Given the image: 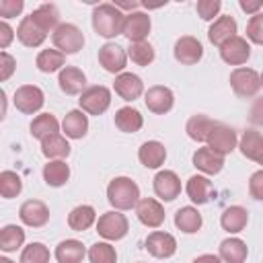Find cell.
Here are the masks:
<instances>
[{"label": "cell", "instance_id": "obj_32", "mask_svg": "<svg viewBox=\"0 0 263 263\" xmlns=\"http://www.w3.org/2000/svg\"><path fill=\"white\" fill-rule=\"evenodd\" d=\"M201 224H203L201 214H199L197 208H193V205H185V208L177 210V214H175V226H177L181 232H185V234L197 232V230L201 228Z\"/></svg>", "mask_w": 263, "mask_h": 263}, {"label": "cell", "instance_id": "obj_31", "mask_svg": "<svg viewBox=\"0 0 263 263\" xmlns=\"http://www.w3.org/2000/svg\"><path fill=\"white\" fill-rule=\"evenodd\" d=\"M216 125H218V121L210 119L208 115H193V117H189L185 132L193 142H208V136Z\"/></svg>", "mask_w": 263, "mask_h": 263}, {"label": "cell", "instance_id": "obj_8", "mask_svg": "<svg viewBox=\"0 0 263 263\" xmlns=\"http://www.w3.org/2000/svg\"><path fill=\"white\" fill-rule=\"evenodd\" d=\"M150 29H152V21H150V16H148L146 12L134 10V12L125 14L121 35H125V37L129 39V43H138V41H146Z\"/></svg>", "mask_w": 263, "mask_h": 263}, {"label": "cell", "instance_id": "obj_7", "mask_svg": "<svg viewBox=\"0 0 263 263\" xmlns=\"http://www.w3.org/2000/svg\"><path fill=\"white\" fill-rule=\"evenodd\" d=\"M12 103L14 107L25 113V115H33L37 113L43 103H45V97H43V90L35 84H23L14 90V97H12Z\"/></svg>", "mask_w": 263, "mask_h": 263}, {"label": "cell", "instance_id": "obj_19", "mask_svg": "<svg viewBox=\"0 0 263 263\" xmlns=\"http://www.w3.org/2000/svg\"><path fill=\"white\" fill-rule=\"evenodd\" d=\"M232 37H236V21L230 16V14H222V16H218L212 25H210V29H208V39L214 43V45H218V47H222L226 41H230Z\"/></svg>", "mask_w": 263, "mask_h": 263}, {"label": "cell", "instance_id": "obj_22", "mask_svg": "<svg viewBox=\"0 0 263 263\" xmlns=\"http://www.w3.org/2000/svg\"><path fill=\"white\" fill-rule=\"evenodd\" d=\"M16 37H18V41L23 43V45H27V47H39L43 41H45V37H47V33L31 18V14L29 16H23V21L18 23V27H16Z\"/></svg>", "mask_w": 263, "mask_h": 263}, {"label": "cell", "instance_id": "obj_21", "mask_svg": "<svg viewBox=\"0 0 263 263\" xmlns=\"http://www.w3.org/2000/svg\"><path fill=\"white\" fill-rule=\"evenodd\" d=\"M193 166L205 175H218L224 168V156H220L212 148L203 146L193 152Z\"/></svg>", "mask_w": 263, "mask_h": 263}, {"label": "cell", "instance_id": "obj_36", "mask_svg": "<svg viewBox=\"0 0 263 263\" xmlns=\"http://www.w3.org/2000/svg\"><path fill=\"white\" fill-rule=\"evenodd\" d=\"M70 179V166L64 160H49L43 166V181L49 187H62Z\"/></svg>", "mask_w": 263, "mask_h": 263}, {"label": "cell", "instance_id": "obj_25", "mask_svg": "<svg viewBox=\"0 0 263 263\" xmlns=\"http://www.w3.org/2000/svg\"><path fill=\"white\" fill-rule=\"evenodd\" d=\"M138 158L146 168H158L166 160V148L156 140H148L140 146Z\"/></svg>", "mask_w": 263, "mask_h": 263}, {"label": "cell", "instance_id": "obj_43", "mask_svg": "<svg viewBox=\"0 0 263 263\" xmlns=\"http://www.w3.org/2000/svg\"><path fill=\"white\" fill-rule=\"evenodd\" d=\"M88 261L90 263H115L117 261L115 247H111L109 242H95L88 249Z\"/></svg>", "mask_w": 263, "mask_h": 263}, {"label": "cell", "instance_id": "obj_6", "mask_svg": "<svg viewBox=\"0 0 263 263\" xmlns=\"http://www.w3.org/2000/svg\"><path fill=\"white\" fill-rule=\"evenodd\" d=\"M129 230L127 218L115 210L105 212L103 216H99L97 220V232L99 236H103L105 240H121Z\"/></svg>", "mask_w": 263, "mask_h": 263}, {"label": "cell", "instance_id": "obj_17", "mask_svg": "<svg viewBox=\"0 0 263 263\" xmlns=\"http://www.w3.org/2000/svg\"><path fill=\"white\" fill-rule=\"evenodd\" d=\"M154 193L162 201H173L181 193V179L175 171H158L154 177Z\"/></svg>", "mask_w": 263, "mask_h": 263}, {"label": "cell", "instance_id": "obj_33", "mask_svg": "<svg viewBox=\"0 0 263 263\" xmlns=\"http://www.w3.org/2000/svg\"><path fill=\"white\" fill-rule=\"evenodd\" d=\"M97 222V212L92 205H76L70 214H68V226L74 230V232H82V230H88L92 224Z\"/></svg>", "mask_w": 263, "mask_h": 263}, {"label": "cell", "instance_id": "obj_11", "mask_svg": "<svg viewBox=\"0 0 263 263\" xmlns=\"http://www.w3.org/2000/svg\"><path fill=\"white\" fill-rule=\"evenodd\" d=\"M205 144H208V148H212L216 154L226 156V154H230V152L236 148L238 138H236V132H234L232 127H228V125H224V123H218V125L210 132Z\"/></svg>", "mask_w": 263, "mask_h": 263}, {"label": "cell", "instance_id": "obj_2", "mask_svg": "<svg viewBox=\"0 0 263 263\" xmlns=\"http://www.w3.org/2000/svg\"><path fill=\"white\" fill-rule=\"evenodd\" d=\"M107 199L115 210H132L140 201V187L129 177H115L107 185Z\"/></svg>", "mask_w": 263, "mask_h": 263}, {"label": "cell", "instance_id": "obj_50", "mask_svg": "<svg viewBox=\"0 0 263 263\" xmlns=\"http://www.w3.org/2000/svg\"><path fill=\"white\" fill-rule=\"evenodd\" d=\"M12 39H14V31H12V27H10L6 21H2V23H0V47L6 49V47L12 43Z\"/></svg>", "mask_w": 263, "mask_h": 263}, {"label": "cell", "instance_id": "obj_26", "mask_svg": "<svg viewBox=\"0 0 263 263\" xmlns=\"http://www.w3.org/2000/svg\"><path fill=\"white\" fill-rule=\"evenodd\" d=\"M247 222H249V212L242 205H230L220 216V226L226 232H230V234L242 232L245 226H247Z\"/></svg>", "mask_w": 263, "mask_h": 263}, {"label": "cell", "instance_id": "obj_42", "mask_svg": "<svg viewBox=\"0 0 263 263\" xmlns=\"http://www.w3.org/2000/svg\"><path fill=\"white\" fill-rule=\"evenodd\" d=\"M261 140H263V136L259 132L247 129L242 134V138H240V144H238L242 156H247L249 160H255L257 158V152H259V146H261Z\"/></svg>", "mask_w": 263, "mask_h": 263}, {"label": "cell", "instance_id": "obj_30", "mask_svg": "<svg viewBox=\"0 0 263 263\" xmlns=\"http://www.w3.org/2000/svg\"><path fill=\"white\" fill-rule=\"evenodd\" d=\"M115 125L119 132H125V134H136L140 132V127L144 125V117L138 109L134 107H121L117 109L115 113Z\"/></svg>", "mask_w": 263, "mask_h": 263}, {"label": "cell", "instance_id": "obj_55", "mask_svg": "<svg viewBox=\"0 0 263 263\" xmlns=\"http://www.w3.org/2000/svg\"><path fill=\"white\" fill-rule=\"evenodd\" d=\"M259 76H261V86H263V72H261V74H259Z\"/></svg>", "mask_w": 263, "mask_h": 263}, {"label": "cell", "instance_id": "obj_45", "mask_svg": "<svg viewBox=\"0 0 263 263\" xmlns=\"http://www.w3.org/2000/svg\"><path fill=\"white\" fill-rule=\"evenodd\" d=\"M220 8H222V2L220 0H199L195 4V10H197V14L203 21H214V16H218Z\"/></svg>", "mask_w": 263, "mask_h": 263}, {"label": "cell", "instance_id": "obj_24", "mask_svg": "<svg viewBox=\"0 0 263 263\" xmlns=\"http://www.w3.org/2000/svg\"><path fill=\"white\" fill-rule=\"evenodd\" d=\"M185 191H187V197L197 203V205H203L210 201L212 197V181L203 175H193L187 179V185H185Z\"/></svg>", "mask_w": 263, "mask_h": 263}, {"label": "cell", "instance_id": "obj_10", "mask_svg": "<svg viewBox=\"0 0 263 263\" xmlns=\"http://www.w3.org/2000/svg\"><path fill=\"white\" fill-rule=\"evenodd\" d=\"M144 103L148 107V111H152L154 115H164L173 109L175 105V95L168 86L162 84H154L144 92Z\"/></svg>", "mask_w": 263, "mask_h": 263}, {"label": "cell", "instance_id": "obj_16", "mask_svg": "<svg viewBox=\"0 0 263 263\" xmlns=\"http://www.w3.org/2000/svg\"><path fill=\"white\" fill-rule=\"evenodd\" d=\"M138 220L148 228H158L164 222V208L154 197H142L136 205Z\"/></svg>", "mask_w": 263, "mask_h": 263}, {"label": "cell", "instance_id": "obj_34", "mask_svg": "<svg viewBox=\"0 0 263 263\" xmlns=\"http://www.w3.org/2000/svg\"><path fill=\"white\" fill-rule=\"evenodd\" d=\"M41 152L49 160H62L70 154V144H68L66 136L53 134V136H47L45 140H41Z\"/></svg>", "mask_w": 263, "mask_h": 263}, {"label": "cell", "instance_id": "obj_46", "mask_svg": "<svg viewBox=\"0 0 263 263\" xmlns=\"http://www.w3.org/2000/svg\"><path fill=\"white\" fill-rule=\"evenodd\" d=\"M25 8L23 0H0V16L4 18H12L16 14H21Z\"/></svg>", "mask_w": 263, "mask_h": 263}, {"label": "cell", "instance_id": "obj_23", "mask_svg": "<svg viewBox=\"0 0 263 263\" xmlns=\"http://www.w3.org/2000/svg\"><path fill=\"white\" fill-rule=\"evenodd\" d=\"M62 129L66 134V138H72V140L84 138L86 132H88V115L82 109L68 111L64 121H62Z\"/></svg>", "mask_w": 263, "mask_h": 263}, {"label": "cell", "instance_id": "obj_4", "mask_svg": "<svg viewBox=\"0 0 263 263\" xmlns=\"http://www.w3.org/2000/svg\"><path fill=\"white\" fill-rule=\"evenodd\" d=\"M230 86L234 90L236 97L240 99H249L255 97L261 88V76L253 70V68H234L230 72Z\"/></svg>", "mask_w": 263, "mask_h": 263}, {"label": "cell", "instance_id": "obj_18", "mask_svg": "<svg viewBox=\"0 0 263 263\" xmlns=\"http://www.w3.org/2000/svg\"><path fill=\"white\" fill-rule=\"evenodd\" d=\"M113 88L115 92L123 99V101H136L142 97L144 92V82L138 74H132V72H121L115 76V82H113Z\"/></svg>", "mask_w": 263, "mask_h": 263}, {"label": "cell", "instance_id": "obj_44", "mask_svg": "<svg viewBox=\"0 0 263 263\" xmlns=\"http://www.w3.org/2000/svg\"><path fill=\"white\" fill-rule=\"evenodd\" d=\"M247 39L257 43V45H263V12H257L249 18L247 23Z\"/></svg>", "mask_w": 263, "mask_h": 263}, {"label": "cell", "instance_id": "obj_15", "mask_svg": "<svg viewBox=\"0 0 263 263\" xmlns=\"http://www.w3.org/2000/svg\"><path fill=\"white\" fill-rule=\"evenodd\" d=\"M220 58L230 66H242L251 58V45L245 37H232L220 47Z\"/></svg>", "mask_w": 263, "mask_h": 263}, {"label": "cell", "instance_id": "obj_5", "mask_svg": "<svg viewBox=\"0 0 263 263\" xmlns=\"http://www.w3.org/2000/svg\"><path fill=\"white\" fill-rule=\"evenodd\" d=\"M78 105L84 113L88 115H101L109 109L111 105V90L103 84H95V86H88L80 99H78Z\"/></svg>", "mask_w": 263, "mask_h": 263}, {"label": "cell", "instance_id": "obj_40", "mask_svg": "<svg viewBox=\"0 0 263 263\" xmlns=\"http://www.w3.org/2000/svg\"><path fill=\"white\" fill-rule=\"evenodd\" d=\"M23 191V181L14 171H2L0 173V193L4 199H12Z\"/></svg>", "mask_w": 263, "mask_h": 263}, {"label": "cell", "instance_id": "obj_20", "mask_svg": "<svg viewBox=\"0 0 263 263\" xmlns=\"http://www.w3.org/2000/svg\"><path fill=\"white\" fill-rule=\"evenodd\" d=\"M58 84L66 95H82L86 88V76L80 68L76 66H66L64 70H60L58 76Z\"/></svg>", "mask_w": 263, "mask_h": 263}, {"label": "cell", "instance_id": "obj_12", "mask_svg": "<svg viewBox=\"0 0 263 263\" xmlns=\"http://www.w3.org/2000/svg\"><path fill=\"white\" fill-rule=\"evenodd\" d=\"M99 64L111 74H121L127 64V51L119 43L109 41L99 47Z\"/></svg>", "mask_w": 263, "mask_h": 263}, {"label": "cell", "instance_id": "obj_28", "mask_svg": "<svg viewBox=\"0 0 263 263\" xmlns=\"http://www.w3.org/2000/svg\"><path fill=\"white\" fill-rule=\"evenodd\" d=\"M86 255V249L76 238H66L55 247V259L58 263H82Z\"/></svg>", "mask_w": 263, "mask_h": 263}, {"label": "cell", "instance_id": "obj_47", "mask_svg": "<svg viewBox=\"0 0 263 263\" xmlns=\"http://www.w3.org/2000/svg\"><path fill=\"white\" fill-rule=\"evenodd\" d=\"M16 68V60L8 51H0V80H8Z\"/></svg>", "mask_w": 263, "mask_h": 263}, {"label": "cell", "instance_id": "obj_37", "mask_svg": "<svg viewBox=\"0 0 263 263\" xmlns=\"http://www.w3.org/2000/svg\"><path fill=\"white\" fill-rule=\"evenodd\" d=\"M37 68L45 74H51L55 70H64L66 66V53H62L60 49H41L37 53V60H35Z\"/></svg>", "mask_w": 263, "mask_h": 263}, {"label": "cell", "instance_id": "obj_3", "mask_svg": "<svg viewBox=\"0 0 263 263\" xmlns=\"http://www.w3.org/2000/svg\"><path fill=\"white\" fill-rule=\"evenodd\" d=\"M51 41L55 45V49H60L62 53L66 55H72V53H78L84 45V35L82 31L72 25V23H62L53 33H51Z\"/></svg>", "mask_w": 263, "mask_h": 263}, {"label": "cell", "instance_id": "obj_54", "mask_svg": "<svg viewBox=\"0 0 263 263\" xmlns=\"http://www.w3.org/2000/svg\"><path fill=\"white\" fill-rule=\"evenodd\" d=\"M0 263H14V261H10L8 257H0Z\"/></svg>", "mask_w": 263, "mask_h": 263}, {"label": "cell", "instance_id": "obj_49", "mask_svg": "<svg viewBox=\"0 0 263 263\" xmlns=\"http://www.w3.org/2000/svg\"><path fill=\"white\" fill-rule=\"evenodd\" d=\"M249 119H251L253 125L263 127V97L255 99V103L251 107V113H249Z\"/></svg>", "mask_w": 263, "mask_h": 263}, {"label": "cell", "instance_id": "obj_29", "mask_svg": "<svg viewBox=\"0 0 263 263\" xmlns=\"http://www.w3.org/2000/svg\"><path fill=\"white\" fill-rule=\"evenodd\" d=\"M31 18L45 31V33H53L62 23H60V10L55 4H41L31 12Z\"/></svg>", "mask_w": 263, "mask_h": 263}, {"label": "cell", "instance_id": "obj_35", "mask_svg": "<svg viewBox=\"0 0 263 263\" xmlns=\"http://www.w3.org/2000/svg\"><path fill=\"white\" fill-rule=\"evenodd\" d=\"M29 129H31V136H33V138L45 140L47 136H53V134L60 132V121H58L55 115H51V113H41V115H37V117L31 121Z\"/></svg>", "mask_w": 263, "mask_h": 263}, {"label": "cell", "instance_id": "obj_9", "mask_svg": "<svg viewBox=\"0 0 263 263\" xmlns=\"http://www.w3.org/2000/svg\"><path fill=\"white\" fill-rule=\"evenodd\" d=\"M175 60L183 66H193L203 58V45L199 43V39H195L193 35H183L175 41L173 47Z\"/></svg>", "mask_w": 263, "mask_h": 263}, {"label": "cell", "instance_id": "obj_14", "mask_svg": "<svg viewBox=\"0 0 263 263\" xmlns=\"http://www.w3.org/2000/svg\"><path fill=\"white\" fill-rule=\"evenodd\" d=\"M146 251L156 259H168V257H173L177 253V240L168 232L154 230L146 238Z\"/></svg>", "mask_w": 263, "mask_h": 263}, {"label": "cell", "instance_id": "obj_48", "mask_svg": "<svg viewBox=\"0 0 263 263\" xmlns=\"http://www.w3.org/2000/svg\"><path fill=\"white\" fill-rule=\"evenodd\" d=\"M249 193L253 199H259L263 201V168L261 171H255L249 179Z\"/></svg>", "mask_w": 263, "mask_h": 263}, {"label": "cell", "instance_id": "obj_13", "mask_svg": "<svg viewBox=\"0 0 263 263\" xmlns=\"http://www.w3.org/2000/svg\"><path fill=\"white\" fill-rule=\"evenodd\" d=\"M18 218L29 228H41L49 220V208L41 199H27L18 210Z\"/></svg>", "mask_w": 263, "mask_h": 263}, {"label": "cell", "instance_id": "obj_39", "mask_svg": "<svg viewBox=\"0 0 263 263\" xmlns=\"http://www.w3.org/2000/svg\"><path fill=\"white\" fill-rule=\"evenodd\" d=\"M127 58L138 64V66H148L154 62V47L148 41H138V43H129L127 47Z\"/></svg>", "mask_w": 263, "mask_h": 263}, {"label": "cell", "instance_id": "obj_51", "mask_svg": "<svg viewBox=\"0 0 263 263\" xmlns=\"http://www.w3.org/2000/svg\"><path fill=\"white\" fill-rule=\"evenodd\" d=\"M238 6H240L245 12H249L251 16H253V14H257V12L263 8V4H261V2H257V0H253V2H249V0H240V2H238Z\"/></svg>", "mask_w": 263, "mask_h": 263}, {"label": "cell", "instance_id": "obj_38", "mask_svg": "<svg viewBox=\"0 0 263 263\" xmlns=\"http://www.w3.org/2000/svg\"><path fill=\"white\" fill-rule=\"evenodd\" d=\"M25 242V230L16 224H6L0 230V249L4 253H12L16 249H21Z\"/></svg>", "mask_w": 263, "mask_h": 263}, {"label": "cell", "instance_id": "obj_1", "mask_svg": "<svg viewBox=\"0 0 263 263\" xmlns=\"http://www.w3.org/2000/svg\"><path fill=\"white\" fill-rule=\"evenodd\" d=\"M123 21L125 14L115 6V4H99L92 10V29L97 35L111 39L115 35H121L123 31Z\"/></svg>", "mask_w": 263, "mask_h": 263}, {"label": "cell", "instance_id": "obj_27", "mask_svg": "<svg viewBox=\"0 0 263 263\" xmlns=\"http://www.w3.org/2000/svg\"><path fill=\"white\" fill-rule=\"evenodd\" d=\"M249 255V249H247V242L236 238V236H230L226 240L220 242V259L224 263H245Z\"/></svg>", "mask_w": 263, "mask_h": 263}, {"label": "cell", "instance_id": "obj_53", "mask_svg": "<svg viewBox=\"0 0 263 263\" xmlns=\"http://www.w3.org/2000/svg\"><path fill=\"white\" fill-rule=\"evenodd\" d=\"M255 162L263 166V140H261V146H259V152H257V158H255Z\"/></svg>", "mask_w": 263, "mask_h": 263}, {"label": "cell", "instance_id": "obj_41", "mask_svg": "<svg viewBox=\"0 0 263 263\" xmlns=\"http://www.w3.org/2000/svg\"><path fill=\"white\" fill-rule=\"evenodd\" d=\"M49 249L43 242H31L21 253V263H49Z\"/></svg>", "mask_w": 263, "mask_h": 263}, {"label": "cell", "instance_id": "obj_52", "mask_svg": "<svg viewBox=\"0 0 263 263\" xmlns=\"http://www.w3.org/2000/svg\"><path fill=\"white\" fill-rule=\"evenodd\" d=\"M193 263H222V259L218 255H212V253H205V255H199L193 259Z\"/></svg>", "mask_w": 263, "mask_h": 263}]
</instances>
